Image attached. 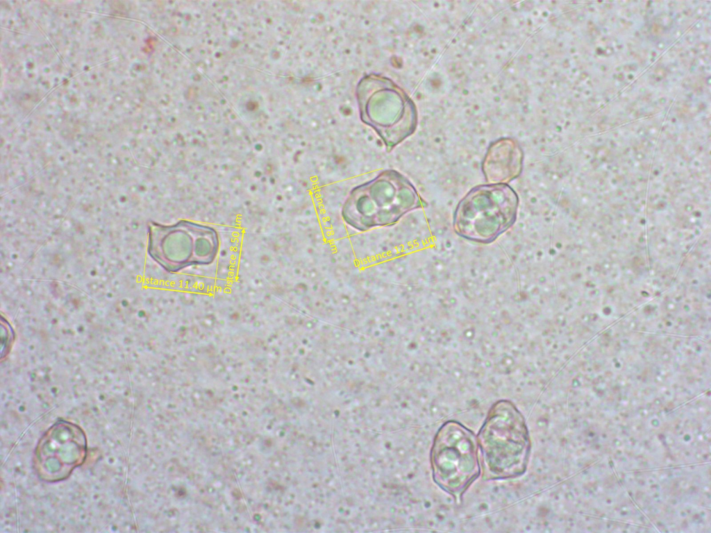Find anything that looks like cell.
I'll return each instance as SVG.
<instances>
[{
  "label": "cell",
  "instance_id": "6",
  "mask_svg": "<svg viewBox=\"0 0 711 533\" xmlns=\"http://www.w3.org/2000/svg\"><path fill=\"white\" fill-rule=\"evenodd\" d=\"M219 246L217 232L207 225L181 220L172 225L152 223L149 228V253L169 272L212 263Z\"/></svg>",
  "mask_w": 711,
  "mask_h": 533
},
{
  "label": "cell",
  "instance_id": "4",
  "mask_svg": "<svg viewBox=\"0 0 711 533\" xmlns=\"http://www.w3.org/2000/svg\"><path fill=\"white\" fill-rule=\"evenodd\" d=\"M360 119L391 150L412 135L417 126L416 106L409 96L386 77L370 74L356 88Z\"/></svg>",
  "mask_w": 711,
  "mask_h": 533
},
{
  "label": "cell",
  "instance_id": "3",
  "mask_svg": "<svg viewBox=\"0 0 711 533\" xmlns=\"http://www.w3.org/2000/svg\"><path fill=\"white\" fill-rule=\"evenodd\" d=\"M519 205V196L508 184L475 186L455 207L453 230L468 241L492 243L515 224Z\"/></svg>",
  "mask_w": 711,
  "mask_h": 533
},
{
  "label": "cell",
  "instance_id": "5",
  "mask_svg": "<svg viewBox=\"0 0 711 533\" xmlns=\"http://www.w3.org/2000/svg\"><path fill=\"white\" fill-rule=\"evenodd\" d=\"M433 479L458 503L480 474L477 437L460 422L447 421L437 430L430 450Z\"/></svg>",
  "mask_w": 711,
  "mask_h": 533
},
{
  "label": "cell",
  "instance_id": "2",
  "mask_svg": "<svg viewBox=\"0 0 711 533\" xmlns=\"http://www.w3.org/2000/svg\"><path fill=\"white\" fill-rule=\"evenodd\" d=\"M476 437L484 480L515 478L526 472L531 442L525 418L513 402L494 403Z\"/></svg>",
  "mask_w": 711,
  "mask_h": 533
},
{
  "label": "cell",
  "instance_id": "7",
  "mask_svg": "<svg viewBox=\"0 0 711 533\" xmlns=\"http://www.w3.org/2000/svg\"><path fill=\"white\" fill-rule=\"evenodd\" d=\"M87 439L78 425L60 420L40 437L34 452L37 476L46 482L67 479L87 457Z\"/></svg>",
  "mask_w": 711,
  "mask_h": 533
},
{
  "label": "cell",
  "instance_id": "8",
  "mask_svg": "<svg viewBox=\"0 0 711 533\" xmlns=\"http://www.w3.org/2000/svg\"><path fill=\"white\" fill-rule=\"evenodd\" d=\"M523 165L524 151L519 142L502 137L488 146L481 171L487 183L508 184L521 175Z\"/></svg>",
  "mask_w": 711,
  "mask_h": 533
},
{
  "label": "cell",
  "instance_id": "1",
  "mask_svg": "<svg viewBox=\"0 0 711 533\" xmlns=\"http://www.w3.org/2000/svg\"><path fill=\"white\" fill-rule=\"evenodd\" d=\"M426 206L405 176L395 169H385L351 189L341 214L347 225L365 232L392 226L406 214Z\"/></svg>",
  "mask_w": 711,
  "mask_h": 533
}]
</instances>
